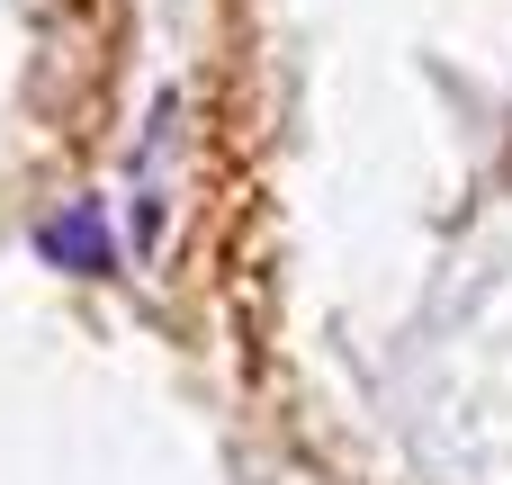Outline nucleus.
<instances>
[{"instance_id":"obj_1","label":"nucleus","mask_w":512,"mask_h":485,"mask_svg":"<svg viewBox=\"0 0 512 485\" xmlns=\"http://www.w3.org/2000/svg\"><path fill=\"white\" fill-rule=\"evenodd\" d=\"M36 252L54 261V270H72V279H108L117 270V234H108V207H63V216H45L36 225Z\"/></svg>"}]
</instances>
